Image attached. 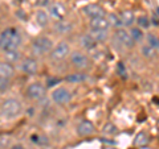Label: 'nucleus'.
<instances>
[{"label":"nucleus","instance_id":"1","mask_svg":"<svg viewBox=\"0 0 159 149\" xmlns=\"http://www.w3.org/2000/svg\"><path fill=\"white\" fill-rule=\"evenodd\" d=\"M24 38L21 32L16 27H7L0 32V52L8 50H21Z\"/></svg>","mask_w":159,"mask_h":149},{"label":"nucleus","instance_id":"2","mask_svg":"<svg viewBox=\"0 0 159 149\" xmlns=\"http://www.w3.org/2000/svg\"><path fill=\"white\" fill-rule=\"evenodd\" d=\"M24 113V104L17 98L9 96L0 103V119L6 121L16 120Z\"/></svg>","mask_w":159,"mask_h":149},{"label":"nucleus","instance_id":"3","mask_svg":"<svg viewBox=\"0 0 159 149\" xmlns=\"http://www.w3.org/2000/svg\"><path fill=\"white\" fill-rule=\"evenodd\" d=\"M53 46H54V42L52 37L47 36V34H40V36L34 37L31 41L29 52H31V56L40 59V58L48 57Z\"/></svg>","mask_w":159,"mask_h":149},{"label":"nucleus","instance_id":"4","mask_svg":"<svg viewBox=\"0 0 159 149\" xmlns=\"http://www.w3.org/2000/svg\"><path fill=\"white\" fill-rule=\"evenodd\" d=\"M72 49H70V44H69L66 40H61L60 42L54 44L53 49L49 53V61L53 62V63H61L62 61H65V59L69 57V54H70Z\"/></svg>","mask_w":159,"mask_h":149},{"label":"nucleus","instance_id":"5","mask_svg":"<svg viewBox=\"0 0 159 149\" xmlns=\"http://www.w3.org/2000/svg\"><path fill=\"white\" fill-rule=\"evenodd\" d=\"M47 86L45 83L36 81L29 83L28 86L25 87V96L29 99L31 102H43L47 99Z\"/></svg>","mask_w":159,"mask_h":149},{"label":"nucleus","instance_id":"6","mask_svg":"<svg viewBox=\"0 0 159 149\" xmlns=\"http://www.w3.org/2000/svg\"><path fill=\"white\" fill-rule=\"evenodd\" d=\"M69 62H70V66L77 71H85L92 66L90 58H89V56L84 50L70 52V54H69Z\"/></svg>","mask_w":159,"mask_h":149},{"label":"nucleus","instance_id":"7","mask_svg":"<svg viewBox=\"0 0 159 149\" xmlns=\"http://www.w3.org/2000/svg\"><path fill=\"white\" fill-rule=\"evenodd\" d=\"M49 98H51V102L54 104V106L64 107L73 100V94L65 86H57L52 90Z\"/></svg>","mask_w":159,"mask_h":149},{"label":"nucleus","instance_id":"8","mask_svg":"<svg viewBox=\"0 0 159 149\" xmlns=\"http://www.w3.org/2000/svg\"><path fill=\"white\" fill-rule=\"evenodd\" d=\"M110 38L116 46L121 48V49H126V50L134 48V45H135L130 37V33H129V31L126 28L116 29V31L113 32V34H110Z\"/></svg>","mask_w":159,"mask_h":149},{"label":"nucleus","instance_id":"9","mask_svg":"<svg viewBox=\"0 0 159 149\" xmlns=\"http://www.w3.org/2000/svg\"><path fill=\"white\" fill-rule=\"evenodd\" d=\"M17 69L25 75H36L40 70V61L33 56L23 57L21 61L17 63Z\"/></svg>","mask_w":159,"mask_h":149},{"label":"nucleus","instance_id":"10","mask_svg":"<svg viewBox=\"0 0 159 149\" xmlns=\"http://www.w3.org/2000/svg\"><path fill=\"white\" fill-rule=\"evenodd\" d=\"M51 29L54 34L57 36H68L74 31V24L70 20H66L65 17L64 19H60V20H54L51 24Z\"/></svg>","mask_w":159,"mask_h":149},{"label":"nucleus","instance_id":"11","mask_svg":"<svg viewBox=\"0 0 159 149\" xmlns=\"http://www.w3.org/2000/svg\"><path fill=\"white\" fill-rule=\"evenodd\" d=\"M96 133V127H94V124L90 121V120H86V119H84V120L78 121L77 126H76V135L78 137H89Z\"/></svg>","mask_w":159,"mask_h":149},{"label":"nucleus","instance_id":"12","mask_svg":"<svg viewBox=\"0 0 159 149\" xmlns=\"http://www.w3.org/2000/svg\"><path fill=\"white\" fill-rule=\"evenodd\" d=\"M45 11L48 12L49 17L52 19V21L54 20H60V19H64L66 15V8L64 6L62 3H58V2H54V3H51L49 6L47 7Z\"/></svg>","mask_w":159,"mask_h":149},{"label":"nucleus","instance_id":"13","mask_svg":"<svg viewBox=\"0 0 159 149\" xmlns=\"http://www.w3.org/2000/svg\"><path fill=\"white\" fill-rule=\"evenodd\" d=\"M82 13L85 15L88 19H94V17H102L106 16V11L98 4H88L82 8Z\"/></svg>","mask_w":159,"mask_h":149},{"label":"nucleus","instance_id":"14","mask_svg":"<svg viewBox=\"0 0 159 149\" xmlns=\"http://www.w3.org/2000/svg\"><path fill=\"white\" fill-rule=\"evenodd\" d=\"M34 21H36V25L45 29L48 27H51L52 24V19L49 17L48 12L45 9H37L36 13H34Z\"/></svg>","mask_w":159,"mask_h":149},{"label":"nucleus","instance_id":"15","mask_svg":"<svg viewBox=\"0 0 159 149\" xmlns=\"http://www.w3.org/2000/svg\"><path fill=\"white\" fill-rule=\"evenodd\" d=\"M78 45L82 50H86V52H90V50H94L97 46V42L94 41V38L89 34L88 32L78 36Z\"/></svg>","mask_w":159,"mask_h":149},{"label":"nucleus","instance_id":"16","mask_svg":"<svg viewBox=\"0 0 159 149\" xmlns=\"http://www.w3.org/2000/svg\"><path fill=\"white\" fill-rule=\"evenodd\" d=\"M88 27H89V29H97V31H109V29H110V25H109L106 16L89 19Z\"/></svg>","mask_w":159,"mask_h":149},{"label":"nucleus","instance_id":"17","mask_svg":"<svg viewBox=\"0 0 159 149\" xmlns=\"http://www.w3.org/2000/svg\"><path fill=\"white\" fill-rule=\"evenodd\" d=\"M15 75H16V65H12V63L2 59L0 61V77L7 78V79H13Z\"/></svg>","mask_w":159,"mask_h":149},{"label":"nucleus","instance_id":"18","mask_svg":"<svg viewBox=\"0 0 159 149\" xmlns=\"http://www.w3.org/2000/svg\"><path fill=\"white\" fill-rule=\"evenodd\" d=\"M88 79L86 74L84 71H74V73H70V74H66L65 78H64V81L68 82L69 84H81L84 83Z\"/></svg>","mask_w":159,"mask_h":149},{"label":"nucleus","instance_id":"19","mask_svg":"<svg viewBox=\"0 0 159 149\" xmlns=\"http://www.w3.org/2000/svg\"><path fill=\"white\" fill-rule=\"evenodd\" d=\"M2 56H3L4 61L12 63V65H17V63L21 61V58L24 57L20 49H19V50H8V52H4V53H2Z\"/></svg>","mask_w":159,"mask_h":149},{"label":"nucleus","instance_id":"20","mask_svg":"<svg viewBox=\"0 0 159 149\" xmlns=\"http://www.w3.org/2000/svg\"><path fill=\"white\" fill-rule=\"evenodd\" d=\"M88 33L94 38V41L97 44L106 42L107 40H110V32L109 31H97V29H89Z\"/></svg>","mask_w":159,"mask_h":149},{"label":"nucleus","instance_id":"21","mask_svg":"<svg viewBox=\"0 0 159 149\" xmlns=\"http://www.w3.org/2000/svg\"><path fill=\"white\" fill-rule=\"evenodd\" d=\"M127 31L130 33V37L134 41V44H143L145 42L146 33L143 32V29H141L139 27H131V28H129Z\"/></svg>","mask_w":159,"mask_h":149},{"label":"nucleus","instance_id":"22","mask_svg":"<svg viewBox=\"0 0 159 149\" xmlns=\"http://www.w3.org/2000/svg\"><path fill=\"white\" fill-rule=\"evenodd\" d=\"M119 17H121L123 28H131V27H134L135 20H137V16L134 15L133 11H123L121 15H119Z\"/></svg>","mask_w":159,"mask_h":149},{"label":"nucleus","instance_id":"23","mask_svg":"<svg viewBox=\"0 0 159 149\" xmlns=\"http://www.w3.org/2000/svg\"><path fill=\"white\" fill-rule=\"evenodd\" d=\"M106 19H107V21H109V25H110V28H114V29L123 28L119 15H117V13H107L106 15Z\"/></svg>","mask_w":159,"mask_h":149},{"label":"nucleus","instance_id":"24","mask_svg":"<svg viewBox=\"0 0 159 149\" xmlns=\"http://www.w3.org/2000/svg\"><path fill=\"white\" fill-rule=\"evenodd\" d=\"M139 52H141V56L143 58H146V59L154 58V56H155V53H157L155 49H152L151 46H148L147 44H141V49H139Z\"/></svg>","mask_w":159,"mask_h":149},{"label":"nucleus","instance_id":"25","mask_svg":"<svg viewBox=\"0 0 159 149\" xmlns=\"http://www.w3.org/2000/svg\"><path fill=\"white\" fill-rule=\"evenodd\" d=\"M145 42L147 44L148 46H151L152 49H155V50H158V49H159V37L157 36V34L147 33L146 37H145Z\"/></svg>","mask_w":159,"mask_h":149},{"label":"nucleus","instance_id":"26","mask_svg":"<svg viewBox=\"0 0 159 149\" xmlns=\"http://www.w3.org/2000/svg\"><path fill=\"white\" fill-rule=\"evenodd\" d=\"M148 140H150V138H148V135L146 132H139L135 137V140H134V144H135L137 147H145L148 144Z\"/></svg>","mask_w":159,"mask_h":149},{"label":"nucleus","instance_id":"27","mask_svg":"<svg viewBox=\"0 0 159 149\" xmlns=\"http://www.w3.org/2000/svg\"><path fill=\"white\" fill-rule=\"evenodd\" d=\"M135 23H137V27L143 29V31L148 29V28H150V25H151V21H150V19H148L147 16H139V17H137Z\"/></svg>","mask_w":159,"mask_h":149},{"label":"nucleus","instance_id":"28","mask_svg":"<svg viewBox=\"0 0 159 149\" xmlns=\"http://www.w3.org/2000/svg\"><path fill=\"white\" fill-rule=\"evenodd\" d=\"M31 140L33 141V144H36V145H39V147H45L49 144L48 137L44 136V135H33L31 137Z\"/></svg>","mask_w":159,"mask_h":149},{"label":"nucleus","instance_id":"29","mask_svg":"<svg viewBox=\"0 0 159 149\" xmlns=\"http://www.w3.org/2000/svg\"><path fill=\"white\" fill-rule=\"evenodd\" d=\"M102 132L105 133V135H107V136H116L118 133V128L114 126L113 123H106L105 127L102 128Z\"/></svg>","mask_w":159,"mask_h":149},{"label":"nucleus","instance_id":"30","mask_svg":"<svg viewBox=\"0 0 159 149\" xmlns=\"http://www.w3.org/2000/svg\"><path fill=\"white\" fill-rule=\"evenodd\" d=\"M12 83V79H7V78H2L0 77V92H6L9 90Z\"/></svg>","mask_w":159,"mask_h":149},{"label":"nucleus","instance_id":"31","mask_svg":"<svg viewBox=\"0 0 159 149\" xmlns=\"http://www.w3.org/2000/svg\"><path fill=\"white\" fill-rule=\"evenodd\" d=\"M60 82H61V79H58L56 77H48L45 81V86H47V88L48 87H57V84Z\"/></svg>","mask_w":159,"mask_h":149},{"label":"nucleus","instance_id":"32","mask_svg":"<svg viewBox=\"0 0 159 149\" xmlns=\"http://www.w3.org/2000/svg\"><path fill=\"white\" fill-rule=\"evenodd\" d=\"M8 149H28L23 143H12L11 145L8 147Z\"/></svg>","mask_w":159,"mask_h":149},{"label":"nucleus","instance_id":"33","mask_svg":"<svg viewBox=\"0 0 159 149\" xmlns=\"http://www.w3.org/2000/svg\"><path fill=\"white\" fill-rule=\"evenodd\" d=\"M102 149H117V148H114V147H103Z\"/></svg>","mask_w":159,"mask_h":149}]
</instances>
